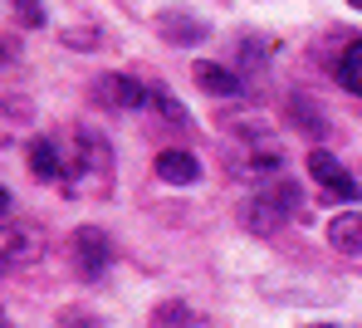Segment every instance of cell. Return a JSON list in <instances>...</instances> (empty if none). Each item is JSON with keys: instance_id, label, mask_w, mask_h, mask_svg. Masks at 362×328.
Segmentation results:
<instances>
[{"instance_id": "obj_13", "label": "cell", "mask_w": 362, "mask_h": 328, "mask_svg": "<svg viewBox=\"0 0 362 328\" xmlns=\"http://www.w3.org/2000/svg\"><path fill=\"white\" fill-rule=\"evenodd\" d=\"M338 78H343L353 93H362V40H358V45H348V54L338 59Z\"/></svg>"}, {"instance_id": "obj_2", "label": "cell", "mask_w": 362, "mask_h": 328, "mask_svg": "<svg viewBox=\"0 0 362 328\" xmlns=\"http://www.w3.org/2000/svg\"><path fill=\"white\" fill-rule=\"evenodd\" d=\"M308 177L318 182L323 197H333V201H358L362 197V187L343 172V162H338L328 147H313V152H308Z\"/></svg>"}, {"instance_id": "obj_8", "label": "cell", "mask_w": 362, "mask_h": 328, "mask_svg": "<svg viewBox=\"0 0 362 328\" xmlns=\"http://www.w3.org/2000/svg\"><path fill=\"white\" fill-rule=\"evenodd\" d=\"M152 328H206V319H201L191 304L167 299V304H157V309H152Z\"/></svg>"}, {"instance_id": "obj_3", "label": "cell", "mask_w": 362, "mask_h": 328, "mask_svg": "<svg viewBox=\"0 0 362 328\" xmlns=\"http://www.w3.org/2000/svg\"><path fill=\"white\" fill-rule=\"evenodd\" d=\"M108 264H113L108 235H103L98 226H78V230H74V269H78L83 279H98Z\"/></svg>"}, {"instance_id": "obj_12", "label": "cell", "mask_w": 362, "mask_h": 328, "mask_svg": "<svg viewBox=\"0 0 362 328\" xmlns=\"http://www.w3.org/2000/svg\"><path fill=\"white\" fill-rule=\"evenodd\" d=\"M328 240H333L338 250H362V211L333 216V226H328Z\"/></svg>"}, {"instance_id": "obj_11", "label": "cell", "mask_w": 362, "mask_h": 328, "mask_svg": "<svg viewBox=\"0 0 362 328\" xmlns=\"http://www.w3.org/2000/svg\"><path fill=\"white\" fill-rule=\"evenodd\" d=\"M30 172H35L40 182H59V152H54L49 137H35V142H30Z\"/></svg>"}, {"instance_id": "obj_10", "label": "cell", "mask_w": 362, "mask_h": 328, "mask_svg": "<svg viewBox=\"0 0 362 328\" xmlns=\"http://www.w3.org/2000/svg\"><path fill=\"white\" fill-rule=\"evenodd\" d=\"M157 30H162L172 45H196V40H206V25H196L191 15H177V10L157 15Z\"/></svg>"}, {"instance_id": "obj_17", "label": "cell", "mask_w": 362, "mask_h": 328, "mask_svg": "<svg viewBox=\"0 0 362 328\" xmlns=\"http://www.w3.org/2000/svg\"><path fill=\"white\" fill-rule=\"evenodd\" d=\"M348 5H353V10H362V0H348Z\"/></svg>"}, {"instance_id": "obj_6", "label": "cell", "mask_w": 362, "mask_h": 328, "mask_svg": "<svg viewBox=\"0 0 362 328\" xmlns=\"http://www.w3.org/2000/svg\"><path fill=\"white\" fill-rule=\"evenodd\" d=\"M196 83L206 88V93H216V98H240V78H235V69H221L211 64V59H196Z\"/></svg>"}, {"instance_id": "obj_16", "label": "cell", "mask_w": 362, "mask_h": 328, "mask_svg": "<svg viewBox=\"0 0 362 328\" xmlns=\"http://www.w3.org/2000/svg\"><path fill=\"white\" fill-rule=\"evenodd\" d=\"M313 328H343V324H313Z\"/></svg>"}, {"instance_id": "obj_9", "label": "cell", "mask_w": 362, "mask_h": 328, "mask_svg": "<svg viewBox=\"0 0 362 328\" xmlns=\"http://www.w3.org/2000/svg\"><path fill=\"white\" fill-rule=\"evenodd\" d=\"M0 250H5V264H25L30 255H40V235L20 230V226L10 221V226H5V235H0Z\"/></svg>"}, {"instance_id": "obj_15", "label": "cell", "mask_w": 362, "mask_h": 328, "mask_svg": "<svg viewBox=\"0 0 362 328\" xmlns=\"http://www.w3.org/2000/svg\"><path fill=\"white\" fill-rule=\"evenodd\" d=\"M152 103H157V108H162L172 123H186V108H181V103L172 98V93H167V88H152Z\"/></svg>"}, {"instance_id": "obj_7", "label": "cell", "mask_w": 362, "mask_h": 328, "mask_svg": "<svg viewBox=\"0 0 362 328\" xmlns=\"http://www.w3.org/2000/svg\"><path fill=\"white\" fill-rule=\"evenodd\" d=\"M157 177H162V182H172V187H186V182H196V177H201V162H196L191 152H181V147L157 152Z\"/></svg>"}, {"instance_id": "obj_5", "label": "cell", "mask_w": 362, "mask_h": 328, "mask_svg": "<svg viewBox=\"0 0 362 328\" xmlns=\"http://www.w3.org/2000/svg\"><path fill=\"white\" fill-rule=\"evenodd\" d=\"M74 152H78V172L93 167V172H108L113 167V147L98 128H78L74 132Z\"/></svg>"}, {"instance_id": "obj_14", "label": "cell", "mask_w": 362, "mask_h": 328, "mask_svg": "<svg viewBox=\"0 0 362 328\" xmlns=\"http://www.w3.org/2000/svg\"><path fill=\"white\" fill-rule=\"evenodd\" d=\"M10 10H15V20H20V25H30V30H35V25H45V5H40V0H10Z\"/></svg>"}, {"instance_id": "obj_4", "label": "cell", "mask_w": 362, "mask_h": 328, "mask_svg": "<svg viewBox=\"0 0 362 328\" xmlns=\"http://www.w3.org/2000/svg\"><path fill=\"white\" fill-rule=\"evenodd\" d=\"M93 93H98L103 103H113V108H142V103H152V93H147L137 78H127V74H103Z\"/></svg>"}, {"instance_id": "obj_1", "label": "cell", "mask_w": 362, "mask_h": 328, "mask_svg": "<svg viewBox=\"0 0 362 328\" xmlns=\"http://www.w3.org/2000/svg\"><path fill=\"white\" fill-rule=\"evenodd\" d=\"M294 201H299V192H294L289 182H274L264 197H255L250 206H245V226H250V230H259V235H269V230H279V226H284V216L294 211Z\"/></svg>"}]
</instances>
